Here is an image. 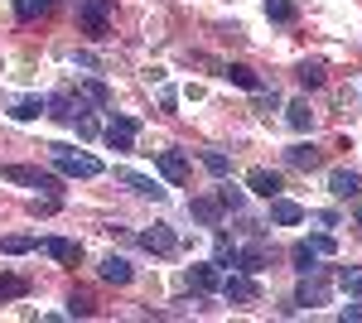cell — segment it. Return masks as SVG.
Listing matches in <instances>:
<instances>
[{
    "label": "cell",
    "instance_id": "obj_32",
    "mask_svg": "<svg viewBox=\"0 0 362 323\" xmlns=\"http://www.w3.org/2000/svg\"><path fill=\"white\" fill-rule=\"evenodd\" d=\"M305 246L314 251V256H334V251H338V242L329 237V232H319V237H305Z\"/></svg>",
    "mask_w": 362,
    "mask_h": 323
},
{
    "label": "cell",
    "instance_id": "obj_9",
    "mask_svg": "<svg viewBox=\"0 0 362 323\" xmlns=\"http://www.w3.org/2000/svg\"><path fill=\"white\" fill-rule=\"evenodd\" d=\"M83 111H87V102H83V97H73V92H58L54 102H49V116H54V121H68V126H73Z\"/></svg>",
    "mask_w": 362,
    "mask_h": 323
},
{
    "label": "cell",
    "instance_id": "obj_27",
    "mask_svg": "<svg viewBox=\"0 0 362 323\" xmlns=\"http://www.w3.org/2000/svg\"><path fill=\"white\" fill-rule=\"evenodd\" d=\"M338 285H343L353 299H362V270L358 266H343V270H338Z\"/></svg>",
    "mask_w": 362,
    "mask_h": 323
},
{
    "label": "cell",
    "instance_id": "obj_10",
    "mask_svg": "<svg viewBox=\"0 0 362 323\" xmlns=\"http://www.w3.org/2000/svg\"><path fill=\"white\" fill-rule=\"evenodd\" d=\"M223 198H194V203H189V217H194V222H203V227H218V222H223Z\"/></svg>",
    "mask_w": 362,
    "mask_h": 323
},
{
    "label": "cell",
    "instance_id": "obj_24",
    "mask_svg": "<svg viewBox=\"0 0 362 323\" xmlns=\"http://www.w3.org/2000/svg\"><path fill=\"white\" fill-rule=\"evenodd\" d=\"M285 121H290L295 131H309V126H314V111H309V102H290V107H285Z\"/></svg>",
    "mask_w": 362,
    "mask_h": 323
},
{
    "label": "cell",
    "instance_id": "obj_20",
    "mask_svg": "<svg viewBox=\"0 0 362 323\" xmlns=\"http://www.w3.org/2000/svg\"><path fill=\"white\" fill-rule=\"evenodd\" d=\"M223 78L247 87V92H261V78H256V68H247V63H223Z\"/></svg>",
    "mask_w": 362,
    "mask_h": 323
},
{
    "label": "cell",
    "instance_id": "obj_14",
    "mask_svg": "<svg viewBox=\"0 0 362 323\" xmlns=\"http://www.w3.org/2000/svg\"><path fill=\"white\" fill-rule=\"evenodd\" d=\"M329 193H334V198H358L362 193V174H353V169H334V174H329Z\"/></svg>",
    "mask_w": 362,
    "mask_h": 323
},
{
    "label": "cell",
    "instance_id": "obj_11",
    "mask_svg": "<svg viewBox=\"0 0 362 323\" xmlns=\"http://www.w3.org/2000/svg\"><path fill=\"white\" fill-rule=\"evenodd\" d=\"M39 251H44L49 261H63V266H73V261L83 256V246L68 242V237H49V242H39Z\"/></svg>",
    "mask_w": 362,
    "mask_h": 323
},
{
    "label": "cell",
    "instance_id": "obj_36",
    "mask_svg": "<svg viewBox=\"0 0 362 323\" xmlns=\"http://www.w3.org/2000/svg\"><path fill=\"white\" fill-rule=\"evenodd\" d=\"M276 107H280V97H276V92H256V111H261V116H271Z\"/></svg>",
    "mask_w": 362,
    "mask_h": 323
},
{
    "label": "cell",
    "instance_id": "obj_37",
    "mask_svg": "<svg viewBox=\"0 0 362 323\" xmlns=\"http://www.w3.org/2000/svg\"><path fill=\"white\" fill-rule=\"evenodd\" d=\"M73 126H78V135H97V121H92L87 111H83V116H78V121H73Z\"/></svg>",
    "mask_w": 362,
    "mask_h": 323
},
{
    "label": "cell",
    "instance_id": "obj_35",
    "mask_svg": "<svg viewBox=\"0 0 362 323\" xmlns=\"http://www.w3.org/2000/svg\"><path fill=\"white\" fill-rule=\"evenodd\" d=\"M68 314H73V319H92V299L73 295V299H68Z\"/></svg>",
    "mask_w": 362,
    "mask_h": 323
},
{
    "label": "cell",
    "instance_id": "obj_15",
    "mask_svg": "<svg viewBox=\"0 0 362 323\" xmlns=\"http://www.w3.org/2000/svg\"><path fill=\"white\" fill-rule=\"evenodd\" d=\"M189 285H194L198 295H213V290L223 285V275H218V261H208V266H189Z\"/></svg>",
    "mask_w": 362,
    "mask_h": 323
},
{
    "label": "cell",
    "instance_id": "obj_2",
    "mask_svg": "<svg viewBox=\"0 0 362 323\" xmlns=\"http://www.w3.org/2000/svg\"><path fill=\"white\" fill-rule=\"evenodd\" d=\"M49 155H54L58 174H68V179H97L102 174V164L92 160V155H78L73 145H49Z\"/></svg>",
    "mask_w": 362,
    "mask_h": 323
},
{
    "label": "cell",
    "instance_id": "obj_17",
    "mask_svg": "<svg viewBox=\"0 0 362 323\" xmlns=\"http://www.w3.org/2000/svg\"><path fill=\"white\" fill-rule=\"evenodd\" d=\"M116 179H121V184H126V189H131V193H140V198H155V203L165 198V189H160L155 179H145V174H131V169H121Z\"/></svg>",
    "mask_w": 362,
    "mask_h": 323
},
{
    "label": "cell",
    "instance_id": "obj_12",
    "mask_svg": "<svg viewBox=\"0 0 362 323\" xmlns=\"http://www.w3.org/2000/svg\"><path fill=\"white\" fill-rule=\"evenodd\" d=\"M232 266H237V270H247V275H261V270L271 266V251L256 242V246H247V251H237V256H232Z\"/></svg>",
    "mask_w": 362,
    "mask_h": 323
},
{
    "label": "cell",
    "instance_id": "obj_28",
    "mask_svg": "<svg viewBox=\"0 0 362 323\" xmlns=\"http://www.w3.org/2000/svg\"><path fill=\"white\" fill-rule=\"evenodd\" d=\"M20 295H29L25 280H20V275H0V304H5V299H20Z\"/></svg>",
    "mask_w": 362,
    "mask_h": 323
},
{
    "label": "cell",
    "instance_id": "obj_4",
    "mask_svg": "<svg viewBox=\"0 0 362 323\" xmlns=\"http://www.w3.org/2000/svg\"><path fill=\"white\" fill-rule=\"evenodd\" d=\"M319 304H329V270L324 266L305 270V280L295 290V309H319Z\"/></svg>",
    "mask_w": 362,
    "mask_h": 323
},
{
    "label": "cell",
    "instance_id": "obj_34",
    "mask_svg": "<svg viewBox=\"0 0 362 323\" xmlns=\"http://www.w3.org/2000/svg\"><path fill=\"white\" fill-rule=\"evenodd\" d=\"M290 256H295V270H300V275H305V270H314V261H319L305 242H295V251H290Z\"/></svg>",
    "mask_w": 362,
    "mask_h": 323
},
{
    "label": "cell",
    "instance_id": "obj_30",
    "mask_svg": "<svg viewBox=\"0 0 362 323\" xmlns=\"http://www.w3.org/2000/svg\"><path fill=\"white\" fill-rule=\"evenodd\" d=\"M203 169H208L213 179H223V174H227V155H223V150H203Z\"/></svg>",
    "mask_w": 362,
    "mask_h": 323
},
{
    "label": "cell",
    "instance_id": "obj_23",
    "mask_svg": "<svg viewBox=\"0 0 362 323\" xmlns=\"http://www.w3.org/2000/svg\"><path fill=\"white\" fill-rule=\"evenodd\" d=\"M295 82H300V87H324V63H319V58H305V63L295 68Z\"/></svg>",
    "mask_w": 362,
    "mask_h": 323
},
{
    "label": "cell",
    "instance_id": "obj_29",
    "mask_svg": "<svg viewBox=\"0 0 362 323\" xmlns=\"http://www.w3.org/2000/svg\"><path fill=\"white\" fill-rule=\"evenodd\" d=\"M232 256H237V246H232V237H227V232H218V237H213V261H218V266H227Z\"/></svg>",
    "mask_w": 362,
    "mask_h": 323
},
{
    "label": "cell",
    "instance_id": "obj_21",
    "mask_svg": "<svg viewBox=\"0 0 362 323\" xmlns=\"http://www.w3.org/2000/svg\"><path fill=\"white\" fill-rule=\"evenodd\" d=\"M10 116H15V121H39V116H49V102H44V97H25V102L10 107Z\"/></svg>",
    "mask_w": 362,
    "mask_h": 323
},
{
    "label": "cell",
    "instance_id": "obj_18",
    "mask_svg": "<svg viewBox=\"0 0 362 323\" xmlns=\"http://www.w3.org/2000/svg\"><path fill=\"white\" fill-rule=\"evenodd\" d=\"M285 160L295 164V169H319V164H324V150H319V145H290Z\"/></svg>",
    "mask_w": 362,
    "mask_h": 323
},
{
    "label": "cell",
    "instance_id": "obj_22",
    "mask_svg": "<svg viewBox=\"0 0 362 323\" xmlns=\"http://www.w3.org/2000/svg\"><path fill=\"white\" fill-rule=\"evenodd\" d=\"M78 97H83V102H92V107H112V87H107L102 78H87Z\"/></svg>",
    "mask_w": 362,
    "mask_h": 323
},
{
    "label": "cell",
    "instance_id": "obj_5",
    "mask_svg": "<svg viewBox=\"0 0 362 323\" xmlns=\"http://www.w3.org/2000/svg\"><path fill=\"white\" fill-rule=\"evenodd\" d=\"M218 290H223V299H232V304H261V285L251 280L247 270H237V275H227V280L218 285Z\"/></svg>",
    "mask_w": 362,
    "mask_h": 323
},
{
    "label": "cell",
    "instance_id": "obj_26",
    "mask_svg": "<svg viewBox=\"0 0 362 323\" xmlns=\"http://www.w3.org/2000/svg\"><path fill=\"white\" fill-rule=\"evenodd\" d=\"M266 15H271L276 25H295V15H300V10H295L290 0H266Z\"/></svg>",
    "mask_w": 362,
    "mask_h": 323
},
{
    "label": "cell",
    "instance_id": "obj_31",
    "mask_svg": "<svg viewBox=\"0 0 362 323\" xmlns=\"http://www.w3.org/2000/svg\"><path fill=\"white\" fill-rule=\"evenodd\" d=\"M218 198H223V208H232V213H242V208H247V193L232 189V184H223V189H218Z\"/></svg>",
    "mask_w": 362,
    "mask_h": 323
},
{
    "label": "cell",
    "instance_id": "obj_25",
    "mask_svg": "<svg viewBox=\"0 0 362 323\" xmlns=\"http://www.w3.org/2000/svg\"><path fill=\"white\" fill-rule=\"evenodd\" d=\"M49 10H54V0H15V15H20V20H39V15H49Z\"/></svg>",
    "mask_w": 362,
    "mask_h": 323
},
{
    "label": "cell",
    "instance_id": "obj_19",
    "mask_svg": "<svg viewBox=\"0 0 362 323\" xmlns=\"http://www.w3.org/2000/svg\"><path fill=\"white\" fill-rule=\"evenodd\" d=\"M131 275H136V270H131L126 256H107V261H102V280H107V285H131Z\"/></svg>",
    "mask_w": 362,
    "mask_h": 323
},
{
    "label": "cell",
    "instance_id": "obj_38",
    "mask_svg": "<svg viewBox=\"0 0 362 323\" xmlns=\"http://www.w3.org/2000/svg\"><path fill=\"white\" fill-rule=\"evenodd\" d=\"M343 323H362V304H343Z\"/></svg>",
    "mask_w": 362,
    "mask_h": 323
},
{
    "label": "cell",
    "instance_id": "obj_3",
    "mask_svg": "<svg viewBox=\"0 0 362 323\" xmlns=\"http://www.w3.org/2000/svg\"><path fill=\"white\" fill-rule=\"evenodd\" d=\"M112 5L116 0H78V20H83V29H87V39L92 44H102L107 34H112Z\"/></svg>",
    "mask_w": 362,
    "mask_h": 323
},
{
    "label": "cell",
    "instance_id": "obj_7",
    "mask_svg": "<svg viewBox=\"0 0 362 323\" xmlns=\"http://www.w3.org/2000/svg\"><path fill=\"white\" fill-rule=\"evenodd\" d=\"M136 131H140V121L136 116H116L112 111V126H107V145H112V150H121V155H126V150H131V145H136Z\"/></svg>",
    "mask_w": 362,
    "mask_h": 323
},
{
    "label": "cell",
    "instance_id": "obj_1",
    "mask_svg": "<svg viewBox=\"0 0 362 323\" xmlns=\"http://www.w3.org/2000/svg\"><path fill=\"white\" fill-rule=\"evenodd\" d=\"M0 179H5V184H25V189H39L44 198H58V193H63V184H58L54 174H44V169H34V164H5V169H0Z\"/></svg>",
    "mask_w": 362,
    "mask_h": 323
},
{
    "label": "cell",
    "instance_id": "obj_16",
    "mask_svg": "<svg viewBox=\"0 0 362 323\" xmlns=\"http://www.w3.org/2000/svg\"><path fill=\"white\" fill-rule=\"evenodd\" d=\"M247 189L256 193V198H276L285 184H280V174H271V169H251V174H247Z\"/></svg>",
    "mask_w": 362,
    "mask_h": 323
},
{
    "label": "cell",
    "instance_id": "obj_6",
    "mask_svg": "<svg viewBox=\"0 0 362 323\" xmlns=\"http://www.w3.org/2000/svg\"><path fill=\"white\" fill-rule=\"evenodd\" d=\"M136 242L145 246V251H155V256H174V251H179V232L160 222V227H145V232H140Z\"/></svg>",
    "mask_w": 362,
    "mask_h": 323
},
{
    "label": "cell",
    "instance_id": "obj_33",
    "mask_svg": "<svg viewBox=\"0 0 362 323\" xmlns=\"http://www.w3.org/2000/svg\"><path fill=\"white\" fill-rule=\"evenodd\" d=\"M34 237H5V242H0V251H5V256H25V251H34Z\"/></svg>",
    "mask_w": 362,
    "mask_h": 323
},
{
    "label": "cell",
    "instance_id": "obj_8",
    "mask_svg": "<svg viewBox=\"0 0 362 323\" xmlns=\"http://www.w3.org/2000/svg\"><path fill=\"white\" fill-rule=\"evenodd\" d=\"M155 169L165 174L169 184H189V160H184L179 150H160V160H155Z\"/></svg>",
    "mask_w": 362,
    "mask_h": 323
},
{
    "label": "cell",
    "instance_id": "obj_13",
    "mask_svg": "<svg viewBox=\"0 0 362 323\" xmlns=\"http://www.w3.org/2000/svg\"><path fill=\"white\" fill-rule=\"evenodd\" d=\"M271 222H276V227H295V222H305V208L290 203L285 193H276V198H271Z\"/></svg>",
    "mask_w": 362,
    "mask_h": 323
},
{
    "label": "cell",
    "instance_id": "obj_39",
    "mask_svg": "<svg viewBox=\"0 0 362 323\" xmlns=\"http://www.w3.org/2000/svg\"><path fill=\"white\" fill-rule=\"evenodd\" d=\"M358 227H362V213H358Z\"/></svg>",
    "mask_w": 362,
    "mask_h": 323
}]
</instances>
